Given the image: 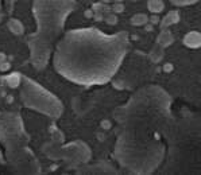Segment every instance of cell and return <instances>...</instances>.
Instances as JSON below:
<instances>
[{
	"label": "cell",
	"mask_w": 201,
	"mask_h": 175,
	"mask_svg": "<svg viewBox=\"0 0 201 175\" xmlns=\"http://www.w3.org/2000/svg\"><path fill=\"white\" fill-rule=\"evenodd\" d=\"M163 3L161 0H148V8L150 11H154V12H159L162 11Z\"/></svg>",
	"instance_id": "1"
},
{
	"label": "cell",
	"mask_w": 201,
	"mask_h": 175,
	"mask_svg": "<svg viewBox=\"0 0 201 175\" xmlns=\"http://www.w3.org/2000/svg\"><path fill=\"white\" fill-rule=\"evenodd\" d=\"M131 23L134 26H140V24H146L147 23V16L144 14H138L135 15L134 18L131 19Z\"/></svg>",
	"instance_id": "2"
},
{
	"label": "cell",
	"mask_w": 201,
	"mask_h": 175,
	"mask_svg": "<svg viewBox=\"0 0 201 175\" xmlns=\"http://www.w3.org/2000/svg\"><path fill=\"white\" fill-rule=\"evenodd\" d=\"M7 84L10 88H16L19 85V74H11L10 77H7Z\"/></svg>",
	"instance_id": "3"
},
{
	"label": "cell",
	"mask_w": 201,
	"mask_h": 175,
	"mask_svg": "<svg viewBox=\"0 0 201 175\" xmlns=\"http://www.w3.org/2000/svg\"><path fill=\"white\" fill-rule=\"evenodd\" d=\"M11 67H12V65H11V62H8V61H3L0 63V71H8Z\"/></svg>",
	"instance_id": "4"
},
{
	"label": "cell",
	"mask_w": 201,
	"mask_h": 175,
	"mask_svg": "<svg viewBox=\"0 0 201 175\" xmlns=\"http://www.w3.org/2000/svg\"><path fill=\"white\" fill-rule=\"evenodd\" d=\"M112 10H114V12L119 14V12H123V11H124V5L122 4V3H116V4L112 7Z\"/></svg>",
	"instance_id": "5"
},
{
	"label": "cell",
	"mask_w": 201,
	"mask_h": 175,
	"mask_svg": "<svg viewBox=\"0 0 201 175\" xmlns=\"http://www.w3.org/2000/svg\"><path fill=\"white\" fill-rule=\"evenodd\" d=\"M106 22L108 24H116V23H118V18H116L115 15H110V16L106 19Z\"/></svg>",
	"instance_id": "6"
},
{
	"label": "cell",
	"mask_w": 201,
	"mask_h": 175,
	"mask_svg": "<svg viewBox=\"0 0 201 175\" xmlns=\"http://www.w3.org/2000/svg\"><path fill=\"white\" fill-rule=\"evenodd\" d=\"M112 127V124H111L110 120H103L101 121V128H104V129H110Z\"/></svg>",
	"instance_id": "7"
},
{
	"label": "cell",
	"mask_w": 201,
	"mask_h": 175,
	"mask_svg": "<svg viewBox=\"0 0 201 175\" xmlns=\"http://www.w3.org/2000/svg\"><path fill=\"white\" fill-rule=\"evenodd\" d=\"M173 69H174V66H173L172 63H165V65H163V71H166V73L173 71Z\"/></svg>",
	"instance_id": "8"
},
{
	"label": "cell",
	"mask_w": 201,
	"mask_h": 175,
	"mask_svg": "<svg viewBox=\"0 0 201 175\" xmlns=\"http://www.w3.org/2000/svg\"><path fill=\"white\" fill-rule=\"evenodd\" d=\"M150 22H151V24H158L159 22H161V20H159V16H157V15H153V16H151V19H150Z\"/></svg>",
	"instance_id": "9"
},
{
	"label": "cell",
	"mask_w": 201,
	"mask_h": 175,
	"mask_svg": "<svg viewBox=\"0 0 201 175\" xmlns=\"http://www.w3.org/2000/svg\"><path fill=\"white\" fill-rule=\"evenodd\" d=\"M84 15H85V18H88V19H91V18H93V16H95V14H93V10H86L85 12H84Z\"/></svg>",
	"instance_id": "10"
},
{
	"label": "cell",
	"mask_w": 201,
	"mask_h": 175,
	"mask_svg": "<svg viewBox=\"0 0 201 175\" xmlns=\"http://www.w3.org/2000/svg\"><path fill=\"white\" fill-rule=\"evenodd\" d=\"M5 102H7V104H11V102H14V97H12L11 94H8L7 97H5Z\"/></svg>",
	"instance_id": "11"
},
{
	"label": "cell",
	"mask_w": 201,
	"mask_h": 175,
	"mask_svg": "<svg viewBox=\"0 0 201 175\" xmlns=\"http://www.w3.org/2000/svg\"><path fill=\"white\" fill-rule=\"evenodd\" d=\"M5 59H7V55H5L4 53H1V51H0V63H1L3 61H5Z\"/></svg>",
	"instance_id": "12"
},
{
	"label": "cell",
	"mask_w": 201,
	"mask_h": 175,
	"mask_svg": "<svg viewBox=\"0 0 201 175\" xmlns=\"http://www.w3.org/2000/svg\"><path fill=\"white\" fill-rule=\"evenodd\" d=\"M144 29H146V31H148V33H150V31H153V24H146V26H144Z\"/></svg>",
	"instance_id": "13"
},
{
	"label": "cell",
	"mask_w": 201,
	"mask_h": 175,
	"mask_svg": "<svg viewBox=\"0 0 201 175\" xmlns=\"http://www.w3.org/2000/svg\"><path fill=\"white\" fill-rule=\"evenodd\" d=\"M115 1H118V3H119V1H120V3H122V1H123V0H115Z\"/></svg>",
	"instance_id": "14"
},
{
	"label": "cell",
	"mask_w": 201,
	"mask_h": 175,
	"mask_svg": "<svg viewBox=\"0 0 201 175\" xmlns=\"http://www.w3.org/2000/svg\"><path fill=\"white\" fill-rule=\"evenodd\" d=\"M103 1H104V3H107V1H110V0H103Z\"/></svg>",
	"instance_id": "15"
},
{
	"label": "cell",
	"mask_w": 201,
	"mask_h": 175,
	"mask_svg": "<svg viewBox=\"0 0 201 175\" xmlns=\"http://www.w3.org/2000/svg\"><path fill=\"white\" fill-rule=\"evenodd\" d=\"M0 114H1V112H0Z\"/></svg>",
	"instance_id": "16"
},
{
	"label": "cell",
	"mask_w": 201,
	"mask_h": 175,
	"mask_svg": "<svg viewBox=\"0 0 201 175\" xmlns=\"http://www.w3.org/2000/svg\"><path fill=\"white\" fill-rule=\"evenodd\" d=\"M135 1H136V0H135Z\"/></svg>",
	"instance_id": "17"
}]
</instances>
